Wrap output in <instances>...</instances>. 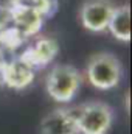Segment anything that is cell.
<instances>
[{
  "mask_svg": "<svg viewBox=\"0 0 132 134\" xmlns=\"http://www.w3.org/2000/svg\"><path fill=\"white\" fill-rule=\"evenodd\" d=\"M82 80L84 76L78 67L71 64H56L45 75V92L56 103H70L78 95Z\"/></svg>",
  "mask_w": 132,
  "mask_h": 134,
  "instance_id": "obj_1",
  "label": "cell"
},
{
  "mask_svg": "<svg viewBox=\"0 0 132 134\" xmlns=\"http://www.w3.org/2000/svg\"><path fill=\"white\" fill-rule=\"evenodd\" d=\"M89 84L99 91H109L120 84L123 78V66L120 59L109 52H98L87 59L84 75Z\"/></svg>",
  "mask_w": 132,
  "mask_h": 134,
  "instance_id": "obj_2",
  "label": "cell"
},
{
  "mask_svg": "<svg viewBox=\"0 0 132 134\" xmlns=\"http://www.w3.org/2000/svg\"><path fill=\"white\" fill-rule=\"evenodd\" d=\"M113 123V109L104 101H86L76 106L78 134H107Z\"/></svg>",
  "mask_w": 132,
  "mask_h": 134,
  "instance_id": "obj_3",
  "label": "cell"
},
{
  "mask_svg": "<svg viewBox=\"0 0 132 134\" xmlns=\"http://www.w3.org/2000/svg\"><path fill=\"white\" fill-rule=\"evenodd\" d=\"M112 0H84L78 11V19L81 25L90 33H104L110 16L115 9Z\"/></svg>",
  "mask_w": 132,
  "mask_h": 134,
  "instance_id": "obj_4",
  "label": "cell"
},
{
  "mask_svg": "<svg viewBox=\"0 0 132 134\" xmlns=\"http://www.w3.org/2000/svg\"><path fill=\"white\" fill-rule=\"evenodd\" d=\"M39 134H78L76 106H61L50 111L39 125Z\"/></svg>",
  "mask_w": 132,
  "mask_h": 134,
  "instance_id": "obj_5",
  "label": "cell"
},
{
  "mask_svg": "<svg viewBox=\"0 0 132 134\" xmlns=\"http://www.w3.org/2000/svg\"><path fill=\"white\" fill-rule=\"evenodd\" d=\"M58 42L53 37H40L34 42L33 47H30L23 55H22V61H25L28 66L34 67H42L48 64L56 55H58Z\"/></svg>",
  "mask_w": 132,
  "mask_h": 134,
  "instance_id": "obj_6",
  "label": "cell"
},
{
  "mask_svg": "<svg viewBox=\"0 0 132 134\" xmlns=\"http://www.w3.org/2000/svg\"><path fill=\"white\" fill-rule=\"evenodd\" d=\"M2 76L6 86L13 89H23L34 80V69H31L25 61L17 59L5 66Z\"/></svg>",
  "mask_w": 132,
  "mask_h": 134,
  "instance_id": "obj_7",
  "label": "cell"
},
{
  "mask_svg": "<svg viewBox=\"0 0 132 134\" xmlns=\"http://www.w3.org/2000/svg\"><path fill=\"white\" fill-rule=\"evenodd\" d=\"M107 31L120 42H129L131 41V8L129 5H117L109 25Z\"/></svg>",
  "mask_w": 132,
  "mask_h": 134,
  "instance_id": "obj_8",
  "label": "cell"
},
{
  "mask_svg": "<svg viewBox=\"0 0 132 134\" xmlns=\"http://www.w3.org/2000/svg\"><path fill=\"white\" fill-rule=\"evenodd\" d=\"M40 19L42 16L34 9L33 6H25L20 8L19 13L16 14V24L19 31H23L25 34H33L40 27Z\"/></svg>",
  "mask_w": 132,
  "mask_h": 134,
  "instance_id": "obj_9",
  "label": "cell"
}]
</instances>
